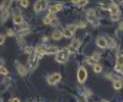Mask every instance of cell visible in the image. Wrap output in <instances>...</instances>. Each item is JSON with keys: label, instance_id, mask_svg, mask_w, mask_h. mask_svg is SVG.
<instances>
[{"label": "cell", "instance_id": "6da1fadb", "mask_svg": "<svg viewBox=\"0 0 123 102\" xmlns=\"http://www.w3.org/2000/svg\"><path fill=\"white\" fill-rule=\"evenodd\" d=\"M68 59H69V53H68L67 49L65 50H59V52L55 54V62L57 63H60V64L67 63Z\"/></svg>", "mask_w": 123, "mask_h": 102}, {"label": "cell", "instance_id": "7a4b0ae2", "mask_svg": "<svg viewBox=\"0 0 123 102\" xmlns=\"http://www.w3.org/2000/svg\"><path fill=\"white\" fill-rule=\"evenodd\" d=\"M76 28H78L76 25L70 24L69 26H67V28L63 31V36H64L65 38H71V37L74 36V33H75V31H76Z\"/></svg>", "mask_w": 123, "mask_h": 102}, {"label": "cell", "instance_id": "3957f363", "mask_svg": "<svg viewBox=\"0 0 123 102\" xmlns=\"http://www.w3.org/2000/svg\"><path fill=\"white\" fill-rule=\"evenodd\" d=\"M76 76H78V81H79V83L80 84H84L85 81H86V79H87V71H86V69L84 66H80L78 69Z\"/></svg>", "mask_w": 123, "mask_h": 102}, {"label": "cell", "instance_id": "277c9868", "mask_svg": "<svg viewBox=\"0 0 123 102\" xmlns=\"http://www.w3.org/2000/svg\"><path fill=\"white\" fill-rule=\"evenodd\" d=\"M60 80H62V75L59 73H53V74H50L47 78V83L49 85H55L57 83H59Z\"/></svg>", "mask_w": 123, "mask_h": 102}, {"label": "cell", "instance_id": "5b68a950", "mask_svg": "<svg viewBox=\"0 0 123 102\" xmlns=\"http://www.w3.org/2000/svg\"><path fill=\"white\" fill-rule=\"evenodd\" d=\"M44 9H47V0H37L33 5V10L36 12H41Z\"/></svg>", "mask_w": 123, "mask_h": 102}, {"label": "cell", "instance_id": "8992f818", "mask_svg": "<svg viewBox=\"0 0 123 102\" xmlns=\"http://www.w3.org/2000/svg\"><path fill=\"white\" fill-rule=\"evenodd\" d=\"M47 47L46 46H39V47H36L35 48V55L37 57V58H42L43 55H46L47 54Z\"/></svg>", "mask_w": 123, "mask_h": 102}, {"label": "cell", "instance_id": "52a82bcc", "mask_svg": "<svg viewBox=\"0 0 123 102\" xmlns=\"http://www.w3.org/2000/svg\"><path fill=\"white\" fill-rule=\"evenodd\" d=\"M62 9H63V4H62V3H55V4H53V5L48 6V11H49L50 14H55L57 11H60Z\"/></svg>", "mask_w": 123, "mask_h": 102}, {"label": "cell", "instance_id": "ba28073f", "mask_svg": "<svg viewBox=\"0 0 123 102\" xmlns=\"http://www.w3.org/2000/svg\"><path fill=\"white\" fill-rule=\"evenodd\" d=\"M12 21H14V24H15L16 26L22 25V24H24V17H22V15L20 14V12L15 11V14H14V16H12Z\"/></svg>", "mask_w": 123, "mask_h": 102}, {"label": "cell", "instance_id": "9c48e42d", "mask_svg": "<svg viewBox=\"0 0 123 102\" xmlns=\"http://www.w3.org/2000/svg\"><path fill=\"white\" fill-rule=\"evenodd\" d=\"M16 70H17V74H20L21 76H25L26 74H27V68L24 65V64H21V63H16Z\"/></svg>", "mask_w": 123, "mask_h": 102}, {"label": "cell", "instance_id": "30bf717a", "mask_svg": "<svg viewBox=\"0 0 123 102\" xmlns=\"http://www.w3.org/2000/svg\"><path fill=\"white\" fill-rule=\"evenodd\" d=\"M87 21L94 26V27H97L100 26V20L95 16V15H87Z\"/></svg>", "mask_w": 123, "mask_h": 102}, {"label": "cell", "instance_id": "8fae6325", "mask_svg": "<svg viewBox=\"0 0 123 102\" xmlns=\"http://www.w3.org/2000/svg\"><path fill=\"white\" fill-rule=\"evenodd\" d=\"M54 18H55V14H50V12H49V14L43 18V24H44V25H50Z\"/></svg>", "mask_w": 123, "mask_h": 102}, {"label": "cell", "instance_id": "7c38bea8", "mask_svg": "<svg viewBox=\"0 0 123 102\" xmlns=\"http://www.w3.org/2000/svg\"><path fill=\"white\" fill-rule=\"evenodd\" d=\"M96 44H97L100 48H106V47H107V43H106L105 37H98V38L96 39Z\"/></svg>", "mask_w": 123, "mask_h": 102}, {"label": "cell", "instance_id": "4fadbf2b", "mask_svg": "<svg viewBox=\"0 0 123 102\" xmlns=\"http://www.w3.org/2000/svg\"><path fill=\"white\" fill-rule=\"evenodd\" d=\"M46 52H47V54H57V53L59 52V49H58V47H55V46H48Z\"/></svg>", "mask_w": 123, "mask_h": 102}, {"label": "cell", "instance_id": "5bb4252c", "mask_svg": "<svg viewBox=\"0 0 123 102\" xmlns=\"http://www.w3.org/2000/svg\"><path fill=\"white\" fill-rule=\"evenodd\" d=\"M105 39H106V43H107V47L108 48H115L116 47V42L110 36H105Z\"/></svg>", "mask_w": 123, "mask_h": 102}, {"label": "cell", "instance_id": "9a60e30c", "mask_svg": "<svg viewBox=\"0 0 123 102\" xmlns=\"http://www.w3.org/2000/svg\"><path fill=\"white\" fill-rule=\"evenodd\" d=\"M100 5H101V9H104V10H110L111 6L113 5V3L110 1V0H106V1H102Z\"/></svg>", "mask_w": 123, "mask_h": 102}, {"label": "cell", "instance_id": "2e32d148", "mask_svg": "<svg viewBox=\"0 0 123 102\" xmlns=\"http://www.w3.org/2000/svg\"><path fill=\"white\" fill-rule=\"evenodd\" d=\"M62 37H64V36H63V32H60V31H54V32L52 33V38H53L54 41H59Z\"/></svg>", "mask_w": 123, "mask_h": 102}, {"label": "cell", "instance_id": "e0dca14e", "mask_svg": "<svg viewBox=\"0 0 123 102\" xmlns=\"http://www.w3.org/2000/svg\"><path fill=\"white\" fill-rule=\"evenodd\" d=\"M122 86H123L122 80H117V79H116V80L113 81V89H115V90H121Z\"/></svg>", "mask_w": 123, "mask_h": 102}, {"label": "cell", "instance_id": "ac0fdd59", "mask_svg": "<svg viewBox=\"0 0 123 102\" xmlns=\"http://www.w3.org/2000/svg\"><path fill=\"white\" fill-rule=\"evenodd\" d=\"M110 14L111 15H116V14H118V6L116 5V4H113L111 6V9H110Z\"/></svg>", "mask_w": 123, "mask_h": 102}, {"label": "cell", "instance_id": "d6986e66", "mask_svg": "<svg viewBox=\"0 0 123 102\" xmlns=\"http://www.w3.org/2000/svg\"><path fill=\"white\" fill-rule=\"evenodd\" d=\"M92 69H94V71H95L96 74H98V73H101V71H102V65L98 64V63H96L94 66H92Z\"/></svg>", "mask_w": 123, "mask_h": 102}, {"label": "cell", "instance_id": "ffe728a7", "mask_svg": "<svg viewBox=\"0 0 123 102\" xmlns=\"http://www.w3.org/2000/svg\"><path fill=\"white\" fill-rule=\"evenodd\" d=\"M85 63H86V64H89V65H92V66H94L97 62H96V60H95L94 58H92V57H90V58H86V59H85Z\"/></svg>", "mask_w": 123, "mask_h": 102}, {"label": "cell", "instance_id": "44dd1931", "mask_svg": "<svg viewBox=\"0 0 123 102\" xmlns=\"http://www.w3.org/2000/svg\"><path fill=\"white\" fill-rule=\"evenodd\" d=\"M116 65H123V54H118L116 58Z\"/></svg>", "mask_w": 123, "mask_h": 102}, {"label": "cell", "instance_id": "7402d4cb", "mask_svg": "<svg viewBox=\"0 0 123 102\" xmlns=\"http://www.w3.org/2000/svg\"><path fill=\"white\" fill-rule=\"evenodd\" d=\"M30 33V30L28 28H24V30H20L18 31V36H21V37H25Z\"/></svg>", "mask_w": 123, "mask_h": 102}, {"label": "cell", "instance_id": "603a6c76", "mask_svg": "<svg viewBox=\"0 0 123 102\" xmlns=\"http://www.w3.org/2000/svg\"><path fill=\"white\" fill-rule=\"evenodd\" d=\"M11 3H12V0H4V1H3V7H5L6 10L10 7V6H11Z\"/></svg>", "mask_w": 123, "mask_h": 102}, {"label": "cell", "instance_id": "cb8c5ba5", "mask_svg": "<svg viewBox=\"0 0 123 102\" xmlns=\"http://www.w3.org/2000/svg\"><path fill=\"white\" fill-rule=\"evenodd\" d=\"M7 18H9V11H7V10H5V11L1 14V22H5Z\"/></svg>", "mask_w": 123, "mask_h": 102}, {"label": "cell", "instance_id": "d4e9b609", "mask_svg": "<svg viewBox=\"0 0 123 102\" xmlns=\"http://www.w3.org/2000/svg\"><path fill=\"white\" fill-rule=\"evenodd\" d=\"M70 46H71V47H74L75 49H78V48L80 47V39H74L73 42H71Z\"/></svg>", "mask_w": 123, "mask_h": 102}, {"label": "cell", "instance_id": "484cf974", "mask_svg": "<svg viewBox=\"0 0 123 102\" xmlns=\"http://www.w3.org/2000/svg\"><path fill=\"white\" fill-rule=\"evenodd\" d=\"M24 52H25L26 54H30V55H31V54H32V52H33V48L31 47V46H27V47L24 48Z\"/></svg>", "mask_w": 123, "mask_h": 102}, {"label": "cell", "instance_id": "4316f807", "mask_svg": "<svg viewBox=\"0 0 123 102\" xmlns=\"http://www.w3.org/2000/svg\"><path fill=\"white\" fill-rule=\"evenodd\" d=\"M9 74V70L5 68V66H0V75H4V76H6Z\"/></svg>", "mask_w": 123, "mask_h": 102}, {"label": "cell", "instance_id": "83f0119b", "mask_svg": "<svg viewBox=\"0 0 123 102\" xmlns=\"http://www.w3.org/2000/svg\"><path fill=\"white\" fill-rule=\"evenodd\" d=\"M20 5H21L22 7H28L30 1H28V0H20Z\"/></svg>", "mask_w": 123, "mask_h": 102}, {"label": "cell", "instance_id": "f1b7e54d", "mask_svg": "<svg viewBox=\"0 0 123 102\" xmlns=\"http://www.w3.org/2000/svg\"><path fill=\"white\" fill-rule=\"evenodd\" d=\"M6 35H7L9 37H14L16 33H15L14 30H11V28H7V30H6Z\"/></svg>", "mask_w": 123, "mask_h": 102}, {"label": "cell", "instance_id": "f546056e", "mask_svg": "<svg viewBox=\"0 0 123 102\" xmlns=\"http://www.w3.org/2000/svg\"><path fill=\"white\" fill-rule=\"evenodd\" d=\"M67 50H68V53H69V54H74V53H76V49H75L74 47H71V46H68Z\"/></svg>", "mask_w": 123, "mask_h": 102}, {"label": "cell", "instance_id": "4dcf8cb0", "mask_svg": "<svg viewBox=\"0 0 123 102\" xmlns=\"http://www.w3.org/2000/svg\"><path fill=\"white\" fill-rule=\"evenodd\" d=\"M17 42L20 43V46H25V44H26V43H25V39H24L21 36H18V35H17Z\"/></svg>", "mask_w": 123, "mask_h": 102}, {"label": "cell", "instance_id": "1f68e13d", "mask_svg": "<svg viewBox=\"0 0 123 102\" xmlns=\"http://www.w3.org/2000/svg\"><path fill=\"white\" fill-rule=\"evenodd\" d=\"M111 20H112V21H118V20H119V14L111 15Z\"/></svg>", "mask_w": 123, "mask_h": 102}, {"label": "cell", "instance_id": "d6a6232c", "mask_svg": "<svg viewBox=\"0 0 123 102\" xmlns=\"http://www.w3.org/2000/svg\"><path fill=\"white\" fill-rule=\"evenodd\" d=\"M89 1H87V0H80V1L78 3V6H84V5H86Z\"/></svg>", "mask_w": 123, "mask_h": 102}, {"label": "cell", "instance_id": "836d02e7", "mask_svg": "<svg viewBox=\"0 0 123 102\" xmlns=\"http://www.w3.org/2000/svg\"><path fill=\"white\" fill-rule=\"evenodd\" d=\"M76 26H78V28H85V26H86V24H85L84 21H80V22H79V24H78Z\"/></svg>", "mask_w": 123, "mask_h": 102}, {"label": "cell", "instance_id": "e575fe53", "mask_svg": "<svg viewBox=\"0 0 123 102\" xmlns=\"http://www.w3.org/2000/svg\"><path fill=\"white\" fill-rule=\"evenodd\" d=\"M92 58H94L96 62H97V60L101 58V55H100V53H94V54H92Z\"/></svg>", "mask_w": 123, "mask_h": 102}, {"label": "cell", "instance_id": "d590c367", "mask_svg": "<svg viewBox=\"0 0 123 102\" xmlns=\"http://www.w3.org/2000/svg\"><path fill=\"white\" fill-rule=\"evenodd\" d=\"M4 42H5V36L4 35H0V46L4 44Z\"/></svg>", "mask_w": 123, "mask_h": 102}, {"label": "cell", "instance_id": "8d00e7d4", "mask_svg": "<svg viewBox=\"0 0 123 102\" xmlns=\"http://www.w3.org/2000/svg\"><path fill=\"white\" fill-rule=\"evenodd\" d=\"M10 102H20V98H17V97H14V98H11V100H10Z\"/></svg>", "mask_w": 123, "mask_h": 102}, {"label": "cell", "instance_id": "74e56055", "mask_svg": "<svg viewBox=\"0 0 123 102\" xmlns=\"http://www.w3.org/2000/svg\"><path fill=\"white\" fill-rule=\"evenodd\" d=\"M4 63H5V60L3 58H0V66H4Z\"/></svg>", "mask_w": 123, "mask_h": 102}, {"label": "cell", "instance_id": "f35d334b", "mask_svg": "<svg viewBox=\"0 0 123 102\" xmlns=\"http://www.w3.org/2000/svg\"><path fill=\"white\" fill-rule=\"evenodd\" d=\"M78 100H79V102H86V100H85L84 97H79Z\"/></svg>", "mask_w": 123, "mask_h": 102}, {"label": "cell", "instance_id": "ab89813d", "mask_svg": "<svg viewBox=\"0 0 123 102\" xmlns=\"http://www.w3.org/2000/svg\"><path fill=\"white\" fill-rule=\"evenodd\" d=\"M79 1H80V0H71V3H73V4H76V5H78Z\"/></svg>", "mask_w": 123, "mask_h": 102}, {"label": "cell", "instance_id": "60d3db41", "mask_svg": "<svg viewBox=\"0 0 123 102\" xmlns=\"http://www.w3.org/2000/svg\"><path fill=\"white\" fill-rule=\"evenodd\" d=\"M119 30H123V22H119Z\"/></svg>", "mask_w": 123, "mask_h": 102}, {"label": "cell", "instance_id": "b9f144b4", "mask_svg": "<svg viewBox=\"0 0 123 102\" xmlns=\"http://www.w3.org/2000/svg\"><path fill=\"white\" fill-rule=\"evenodd\" d=\"M43 42H48V37H43Z\"/></svg>", "mask_w": 123, "mask_h": 102}, {"label": "cell", "instance_id": "7bdbcfd3", "mask_svg": "<svg viewBox=\"0 0 123 102\" xmlns=\"http://www.w3.org/2000/svg\"><path fill=\"white\" fill-rule=\"evenodd\" d=\"M119 73H122V74H123V65H121V70H119Z\"/></svg>", "mask_w": 123, "mask_h": 102}, {"label": "cell", "instance_id": "ee69618b", "mask_svg": "<svg viewBox=\"0 0 123 102\" xmlns=\"http://www.w3.org/2000/svg\"><path fill=\"white\" fill-rule=\"evenodd\" d=\"M117 3H118V4H122V3H123V0H117Z\"/></svg>", "mask_w": 123, "mask_h": 102}, {"label": "cell", "instance_id": "f6af8a7d", "mask_svg": "<svg viewBox=\"0 0 123 102\" xmlns=\"http://www.w3.org/2000/svg\"><path fill=\"white\" fill-rule=\"evenodd\" d=\"M1 10H3V5H1V4H0V11H1Z\"/></svg>", "mask_w": 123, "mask_h": 102}, {"label": "cell", "instance_id": "bcb514c9", "mask_svg": "<svg viewBox=\"0 0 123 102\" xmlns=\"http://www.w3.org/2000/svg\"><path fill=\"white\" fill-rule=\"evenodd\" d=\"M101 102H110V101H106V100H102Z\"/></svg>", "mask_w": 123, "mask_h": 102}, {"label": "cell", "instance_id": "7dc6e473", "mask_svg": "<svg viewBox=\"0 0 123 102\" xmlns=\"http://www.w3.org/2000/svg\"><path fill=\"white\" fill-rule=\"evenodd\" d=\"M0 102H3V100H1V98H0Z\"/></svg>", "mask_w": 123, "mask_h": 102}, {"label": "cell", "instance_id": "c3c4849f", "mask_svg": "<svg viewBox=\"0 0 123 102\" xmlns=\"http://www.w3.org/2000/svg\"><path fill=\"white\" fill-rule=\"evenodd\" d=\"M105 1H106V0H105Z\"/></svg>", "mask_w": 123, "mask_h": 102}]
</instances>
